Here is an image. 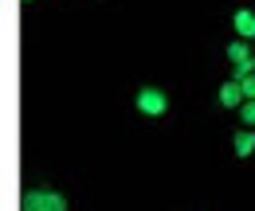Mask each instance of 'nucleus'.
<instances>
[{"label":"nucleus","instance_id":"9","mask_svg":"<svg viewBox=\"0 0 255 211\" xmlns=\"http://www.w3.org/2000/svg\"><path fill=\"white\" fill-rule=\"evenodd\" d=\"M240 82H244V94H248V98L255 102V74H248V78H240Z\"/></svg>","mask_w":255,"mask_h":211},{"label":"nucleus","instance_id":"6","mask_svg":"<svg viewBox=\"0 0 255 211\" xmlns=\"http://www.w3.org/2000/svg\"><path fill=\"white\" fill-rule=\"evenodd\" d=\"M228 59H232V63H244V59H252V47H248L244 39H236V43H228Z\"/></svg>","mask_w":255,"mask_h":211},{"label":"nucleus","instance_id":"8","mask_svg":"<svg viewBox=\"0 0 255 211\" xmlns=\"http://www.w3.org/2000/svg\"><path fill=\"white\" fill-rule=\"evenodd\" d=\"M240 118H244V121H248V125L255 129V102H252V98H248V102L240 106Z\"/></svg>","mask_w":255,"mask_h":211},{"label":"nucleus","instance_id":"10","mask_svg":"<svg viewBox=\"0 0 255 211\" xmlns=\"http://www.w3.org/2000/svg\"><path fill=\"white\" fill-rule=\"evenodd\" d=\"M24 4H28V0H24Z\"/></svg>","mask_w":255,"mask_h":211},{"label":"nucleus","instance_id":"2","mask_svg":"<svg viewBox=\"0 0 255 211\" xmlns=\"http://www.w3.org/2000/svg\"><path fill=\"white\" fill-rule=\"evenodd\" d=\"M133 106H137V114H145V118H161V114L169 110V94L157 90V86H141L137 98H133Z\"/></svg>","mask_w":255,"mask_h":211},{"label":"nucleus","instance_id":"5","mask_svg":"<svg viewBox=\"0 0 255 211\" xmlns=\"http://www.w3.org/2000/svg\"><path fill=\"white\" fill-rule=\"evenodd\" d=\"M232 145H236V156H252V152H255V133H252V129L236 133V141H232Z\"/></svg>","mask_w":255,"mask_h":211},{"label":"nucleus","instance_id":"4","mask_svg":"<svg viewBox=\"0 0 255 211\" xmlns=\"http://www.w3.org/2000/svg\"><path fill=\"white\" fill-rule=\"evenodd\" d=\"M232 24L240 31V39H255V12L252 8H240V12L232 16Z\"/></svg>","mask_w":255,"mask_h":211},{"label":"nucleus","instance_id":"3","mask_svg":"<svg viewBox=\"0 0 255 211\" xmlns=\"http://www.w3.org/2000/svg\"><path fill=\"white\" fill-rule=\"evenodd\" d=\"M216 98H220V106H228V110H240V106L248 102V94H244V82H240V78H232V82H224Z\"/></svg>","mask_w":255,"mask_h":211},{"label":"nucleus","instance_id":"1","mask_svg":"<svg viewBox=\"0 0 255 211\" xmlns=\"http://www.w3.org/2000/svg\"><path fill=\"white\" fill-rule=\"evenodd\" d=\"M20 211H67V200L55 188H28L20 200Z\"/></svg>","mask_w":255,"mask_h":211},{"label":"nucleus","instance_id":"7","mask_svg":"<svg viewBox=\"0 0 255 211\" xmlns=\"http://www.w3.org/2000/svg\"><path fill=\"white\" fill-rule=\"evenodd\" d=\"M248 74H255V55L244 63H236V78H248Z\"/></svg>","mask_w":255,"mask_h":211}]
</instances>
